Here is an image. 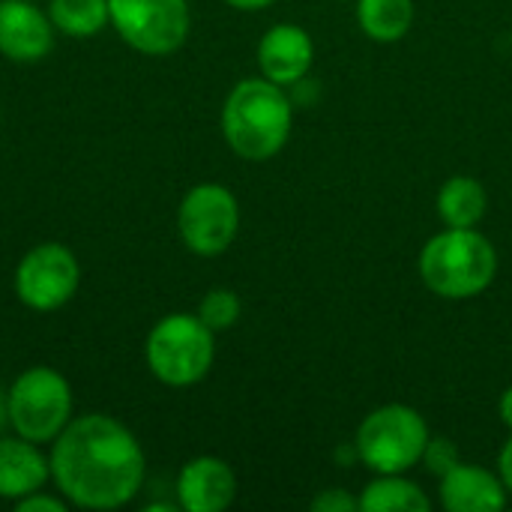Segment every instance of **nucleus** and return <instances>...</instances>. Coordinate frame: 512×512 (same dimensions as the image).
I'll list each match as a JSON object with an SVG mask.
<instances>
[{
	"label": "nucleus",
	"mask_w": 512,
	"mask_h": 512,
	"mask_svg": "<svg viewBox=\"0 0 512 512\" xmlns=\"http://www.w3.org/2000/svg\"><path fill=\"white\" fill-rule=\"evenodd\" d=\"M72 384L51 366L24 369L6 390L9 429L39 447L51 441L72 420Z\"/></svg>",
	"instance_id": "obj_5"
},
{
	"label": "nucleus",
	"mask_w": 512,
	"mask_h": 512,
	"mask_svg": "<svg viewBox=\"0 0 512 512\" xmlns=\"http://www.w3.org/2000/svg\"><path fill=\"white\" fill-rule=\"evenodd\" d=\"M240 297L231 291V288H213L204 294L201 306H198V318L213 330V333H222V330H231L237 321H240Z\"/></svg>",
	"instance_id": "obj_19"
},
{
	"label": "nucleus",
	"mask_w": 512,
	"mask_h": 512,
	"mask_svg": "<svg viewBox=\"0 0 512 512\" xmlns=\"http://www.w3.org/2000/svg\"><path fill=\"white\" fill-rule=\"evenodd\" d=\"M240 228V204L231 189L219 183L192 186L177 210V231L192 255L216 258L228 252Z\"/></svg>",
	"instance_id": "obj_9"
},
{
	"label": "nucleus",
	"mask_w": 512,
	"mask_h": 512,
	"mask_svg": "<svg viewBox=\"0 0 512 512\" xmlns=\"http://www.w3.org/2000/svg\"><path fill=\"white\" fill-rule=\"evenodd\" d=\"M294 108L270 78L240 81L222 105V135L228 147L249 162L273 159L291 138Z\"/></svg>",
	"instance_id": "obj_2"
},
{
	"label": "nucleus",
	"mask_w": 512,
	"mask_h": 512,
	"mask_svg": "<svg viewBox=\"0 0 512 512\" xmlns=\"http://www.w3.org/2000/svg\"><path fill=\"white\" fill-rule=\"evenodd\" d=\"M426 420L408 405H384L372 411L357 429V459L375 474L411 471L429 444Z\"/></svg>",
	"instance_id": "obj_6"
},
{
	"label": "nucleus",
	"mask_w": 512,
	"mask_h": 512,
	"mask_svg": "<svg viewBox=\"0 0 512 512\" xmlns=\"http://www.w3.org/2000/svg\"><path fill=\"white\" fill-rule=\"evenodd\" d=\"M315 60L312 36L297 24H273L258 42L261 75L279 87H291L306 78Z\"/></svg>",
	"instance_id": "obj_12"
},
{
	"label": "nucleus",
	"mask_w": 512,
	"mask_h": 512,
	"mask_svg": "<svg viewBox=\"0 0 512 512\" xmlns=\"http://www.w3.org/2000/svg\"><path fill=\"white\" fill-rule=\"evenodd\" d=\"M69 507V501L60 495V498H54V495H48V492H30V495H24L21 501H15V510L18 512H63Z\"/></svg>",
	"instance_id": "obj_22"
},
{
	"label": "nucleus",
	"mask_w": 512,
	"mask_h": 512,
	"mask_svg": "<svg viewBox=\"0 0 512 512\" xmlns=\"http://www.w3.org/2000/svg\"><path fill=\"white\" fill-rule=\"evenodd\" d=\"M498 471H501V480H504L507 492H512V438L504 444V450L498 456Z\"/></svg>",
	"instance_id": "obj_23"
},
{
	"label": "nucleus",
	"mask_w": 512,
	"mask_h": 512,
	"mask_svg": "<svg viewBox=\"0 0 512 512\" xmlns=\"http://www.w3.org/2000/svg\"><path fill=\"white\" fill-rule=\"evenodd\" d=\"M213 330L189 312L165 315L153 324L144 342V360L153 378L165 387H192L207 378L216 360Z\"/></svg>",
	"instance_id": "obj_4"
},
{
	"label": "nucleus",
	"mask_w": 512,
	"mask_h": 512,
	"mask_svg": "<svg viewBox=\"0 0 512 512\" xmlns=\"http://www.w3.org/2000/svg\"><path fill=\"white\" fill-rule=\"evenodd\" d=\"M81 285V264L75 252L63 243L45 240L27 249L15 267L12 288L21 306L33 312L63 309Z\"/></svg>",
	"instance_id": "obj_8"
},
{
	"label": "nucleus",
	"mask_w": 512,
	"mask_h": 512,
	"mask_svg": "<svg viewBox=\"0 0 512 512\" xmlns=\"http://www.w3.org/2000/svg\"><path fill=\"white\" fill-rule=\"evenodd\" d=\"M51 483L78 510H120L144 486L138 438L108 414H81L51 441Z\"/></svg>",
	"instance_id": "obj_1"
},
{
	"label": "nucleus",
	"mask_w": 512,
	"mask_h": 512,
	"mask_svg": "<svg viewBox=\"0 0 512 512\" xmlns=\"http://www.w3.org/2000/svg\"><path fill=\"white\" fill-rule=\"evenodd\" d=\"M501 420H504V426L512 432V387H507L504 396H501Z\"/></svg>",
	"instance_id": "obj_25"
},
{
	"label": "nucleus",
	"mask_w": 512,
	"mask_h": 512,
	"mask_svg": "<svg viewBox=\"0 0 512 512\" xmlns=\"http://www.w3.org/2000/svg\"><path fill=\"white\" fill-rule=\"evenodd\" d=\"M360 510L363 512H429L432 501L426 492L405 480L402 474H378L363 495H360Z\"/></svg>",
	"instance_id": "obj_16"
},
{
	"label": "nucleus",
	"mask_w": 512,
	"mask_h": 512,
	"mask_svg": "<svg viewBox=\"0 0 512 512\" xmlns=\"http://www.w3.org/2000/svg\"><path fill=\"white\" fill-rule=\"evenodd\" d=\"M420 462L429 468V474L444 477V474H450L459 465V447L453 441H447V438H429Z\"/></svg>",
	"instance_id": "obj_20"
},
{
	"label": "nucleus",
	"mask_w": 512,
	"mask_h": 512,
	"mask_svg": "<svg viewBox=\"0 0 512 512\" xmlns=\"http://www.w3.org/2000/svg\"><path fill=\"white\" fill-rule=\"evenodd\" d=\"M498 273V252L477 228H447L420 252V276L426 288L447 300L483 294Z\"/></svg>",
	"instance_id": "obj_3"
},
{
	"label": "nucleus",
	"mask_w": 512,
	"mask_h": 512,
	"mask_svg": "<svg viewBox=\"0 0 512 512\" xmlns=\"http://www.w3.org/2000/svg\"><path fill=\"white\" fill-rule=\"evenodd\" d=\"M51 480V462L39 444L21 435H0V498L21 501L30 492L45 489Z\"/></svg>",
	"instance_id": "obj_13"
},
{
	"label": "nucleus",
	"mask_w": 512,
	"mask_h": 512,
	"mask_svg": "<svg viewBox=\"0 0 512 512\" xmlns=\"http://www.w3.org/2000/svg\"><path fill=\"white\" fill-rule=\"evenodd\" d=\"M225 3L234 6V9H240V12H258V9H264V6H270L276 0H225Z\"/></svg>",
	"instance_id": "obj_24"
},
{
	"label": "nucleus",
	"mask_w": 512,
	"mask_h": 512,
	"mask_svg": "<svg viewBox=\"0 0 512 512\" xmlns=\"http://www.w3.org/2000/svg\"><path fill=\"white\" fill-rule=\"evenodd\" d=\"M357 21L375 42H399L414 24V0H357Z\"/></svg>",
	"instance_id": "obj_17"
},
{
	"label": "nucleus",
	"mask_w": 512,
	"mask_h": 512,
	"mask_svg": "<svg viewBox=\"0 0 512 512\" xmlns=\"http://www.w3.org/2000/svg\"><path fill=\"white\" fill-rule=\"evenodd\" d=\"M315 512H357L360 510V498H351L342 489H327L312 501Z\"/></svg>",
	"instance_id": "obj_21"
},
{
	"label": "nucleus",
	"mask_w": 512,
	"mask_h": 512,
	"mask_svg": "<svg viewBox=\"0 0 512 512\" xmlns=\"http://www.w3.org/2000/svg\"><path fill=\"white\" fill-rule=\"evenodd\" d=\"M48 18L57 33L72 39H90L111 24L108 0H48Z\"/></svg>",
	"instance_id": "obj_18"
},
{
	"label": "nucleus",
	"mask_w": 512,
	"mask_h": 512,
	"mask_svg": "<svg viewBox=\"0 0 512 512\" xmlns=\"http://www.w3.org/2000/svg\"><path fill=\"white\" fill-rule=\"evenodd\" d=\"M117 36L147 57H168L183 48L192 27L189 0H108Z\"/></svg>",
	"instance_id": "obj_7"
},
{
	"label": "nucleus",
	"mask_w": 512,
	"mask_h": 512,
	"mask_svg": "<svg viewBox=\"0 0 512 512\" xmlns=\"http://www.w3.org/2000/svg\"><path fill=\"white\" fill-rule=\"evenodd\" d=\"M9 426V411H6V390H0V435Z\"/></svg>",
	"instance_id": "obj_26"
},
{
	"label": "nucleus",
	"mask_w": 512,
	"mask_h": 512,
	"mask_svg": "<svg viewBox=\"0 0 512 512\" xmlns=\"http://www.w3.org/2000/svg\"><path fill=\"white\" fill-rule=\"evenodd\" d=\"M486 210V186L474 177H450L438 192V213L447 222V228H477Z\"/></svg>",
	"instance_id": "obj_15"
},
{
	"label": "nucleus",
	"mask_w": 512,
	"mask_h": 512,
	"mask_svg": "<svg viewBox=\"0 0 512 512\" xmlns=\"http://www.w3.org/2000/svg\"><path fill=\"white\" fill-rule=\"evenodd\" d=\"M237 498V477L219 456H195L177 474V507L186 512H222Z\"/></svg>",
	"instance_id": "obj_11"
},
{
	"label": "nucleus",
	"mask_w": 512,
	"mask_h": 512,
	"mask_svg": "<svg viewBox=\"0 0 512 512\" xmlns=\"http://www.w3.org/2000/svg\"><path fill=\"white\" fill-rule=\"evenodd\" d=\"M507 486L480 465L459 462L441 477V501L450 512H498L507 507Z\"/></svg>",
	"instance_id": "obj_14"
},
{
	"label": "nucleus",
	"mask_w": 512,
	"mask_h": 512,
	"mask_svg": "<svg viewBox=\"0 0 512 512\" xmlns=\"http://www.w3.org/2000/svg\"><path fill=\"white\" fill-rule=\"evenodd\" d=\"M54 24L36 0H0V54L12 63H39L54 48Z\"/></svg>",
	"instance_id": "obj_10"
}]
</instances>
